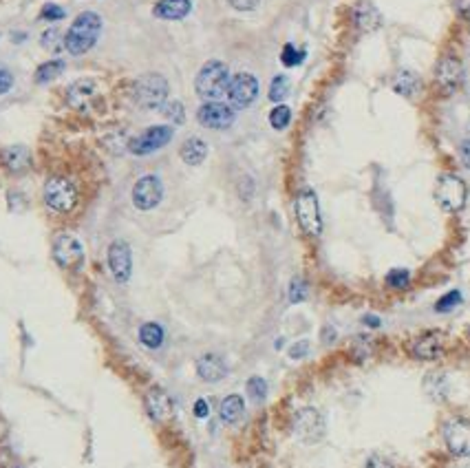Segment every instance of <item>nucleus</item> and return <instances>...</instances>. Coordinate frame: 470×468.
Masks as SVG:
<instances>
[{
	"mask_svg": "<svg viewBox=\"0 0 470 468\" xmlns=\"http://www.w3.org/2000/svg\"><path fill=\"white\" fill-rule=\"evenodd\" d=\"M106 261H108V270L113 274L117 283H126L133 272V252L130 245L124 241H113L108 245L106 252Z\"/></svg>",
	"mask_w": 470,
	"mask_h": 468,
	"instance_id": "obj_12",
	"label": "nucleus"
},
{
	"mask_svg": "<svg viewBox=\"0 0 470 468\" xmlns=\"http://www.w3.org/2000/svg\"><path fill=\"white\" fill-rule=\"evenodd\" d=\"M287 95H289V80L285 75H276L270 86V99L278 104V102H283Z\"/></svg>",
	"mask_w": 470,
	"mask_h": 468,
	"instance_id": "obj_33",
	"label": "nucleus"
},
{
	"mask_svg": "<svg viewBox=\"0 0 470 468\" xmlns=\"http://www.w3.org/2000/svg\"><path fill=\"white\" fill-rule=\"evenodd\" d=\"M190 11H193L190 0H159L153 7V16L159 20H184Z\"/></svg>",
	"mask_w": 470,
	"mask_h": 468,
	"instance_id": "obj_19",
	"label": "nucleus"
},
{
	"mask_svg": "<svg viewBox=\"0 0 470 468\" xmlns=\"http://www.w3.org/2000/svg\"><path fill=\"white\" fill-rule=\"evenodd\" d=\"M261 0H228V5L237 11H252L259 7Z\"/></svg>",
	"mask_w": 470,
	"mask_h": 468,
	"instance_id": "obj_41",
	"label": "nucleus"
},
{
	"mask_svg": "<svg viewBox=\"0 0 470 468\" xmlns=\"http://www.w3.org/2000/svg\"><path fill=\"white\" fill-rule=\"evenodd\" d=\"M364 468H393V464L386 462L384 458H380V455H371V458L366 460Z\"/></svg>",
	"mask_w": 470,
	"mask_h": 468,
	"instance_id": "obj_43",
	"label": "nucleus"
},
{
	"mask_svg": "<svg viewBox=\"0 0 470 468\" xmlns=\"http://www.w3.org/2000/svg\"><path fill=\"white\" fill-rule=\"evenodd\" d=\"M179 155H182V159L188 164V166H199L204 164L206 157H208V144L204 139L199 137H190L184 142L182 150H179Z\"/></svg>",
	"mask_w": 470,
	"mask_h": 468,
	"instance_id": "obj_23",
	"label": "nucleus"
},
{
	"mask_svg": "<svg viewBox=\"0 0 470 468\" xmlns=\"http://www.w3.org/2000/svg\"><path fill=\"white\" fill-rule=\"evenodd\" d=\"M197 119L204 128L223 130L234 124V110L223 102H206L204 106H199Z\"/></svg>",
	"mask_w": 470,
	"mask_h": 468,
	"instance_id": "obj_14",
	"label": "nucleus"
},
{
	"mask_svg": "<svg viewBox=\"0 0 470 468\" xmlns=\"http://www.w3.org/2000/svg\"><path fill=\"white\" fill-rule=\"evenodd\" d=\"M362 322H364V325L371 327V329H378L380 325H382V320H380L378 316H373V314H366V316L362 318Z\"/></svg>",
	"mask_w": 470,
	"mask_h": 468,
	"instance_id": "obj_46",
	"label": "nucleus"
},
{
	"mask_svg": "<svg viewBox=\"0 0 470 468\" xmlns=\"http://www.w3.org/2000/svg\"><path fill=\"white\" fill-rule=\"evenodd\" d=\"M53 256L62 267H77L84 259L82 243L73 234H60L53 243Z\"/></svg>",
	"mask_w": 470,
	"mask_h": 468,
	"instance_id": "obj_16",
	"label": "nucleus"
},
{
	"mask_svg": "<svg viewBox=\"0 0 470 468\" xmlns=\"http://www.w3.org/2000/svg\"><path fill=\"white\" fill-rule=\"evenodd\" d=\"M287 353H289V358H292V360H303L305 355L309 353V342L307 340H300V342L292 344Z\"/></svg>",
	"mask_w": 470,
	"mask_h": 468,
	"instance_id": "obj_40",
	"label": "nucleus"
},
{
	"mask_svg": "<svg viewBox=\"0 0 470 468\" xmlns=\"http://www.w3.org/2000/svg\"><path fill=\"white\" fill-rule=\"evenodd\" d=\"M95 93V82L88 80V77H82V80L73 82L69 88H66V99H69V104L75 108H82L91 95Z\"/></svg>",
	"mask_w": 470,
	"mask_h": 468,
	"instance_id": "obj_22",
	"label": "nucleus"
},
{
	"mask_svg": "<svg viewBox=\"0 0 470 468\" xmlns=\"http://www.w3.org/2000/svg\"><path fill=\"white\" fill-rule=\"evenodd\" d=\"M322 340H324V342H333V340H335V331H333L331 327H324V331H322Z\"/></svg>",
	"mask_w": 470,
	"mask_h": 468,
	"instance_id": "obj_47",
	"label": "nucleus"
},
{
	"mask_svg": "<svg viewBox=\"0 0 470 468\" xmlns=\"http://www.w3.org/2000/svg\"><path fill=\"white\" fill-rule=\"evenodd\" d=\"M294 433L305 444L320 442L324 438V418L320 416V411L313 407L298 409L294 416Z\"/></svg>",
	"mask_w": 470,
	"mask_h": 468,
	"instance_id": "obj_7",
	"label": "nucleus"
},
{
	"mask_svg": "<svg viewBox=\"0 0 470 468\" xmlns=\"http://www.w3.org/2000/svg\"><path fill=\"white\" fill-rule=\"evenodd\" d=\"M64 16H66V11L60 5H53V3H47V5L42 7V11H40V18L42 20H51V22L62 20Z\"/></svg>",
	"mask_w": 470,
	"mask_h": 468,
	"instance_id": "obj_38",
	"label": "nucleus"
},
{
	"mask_svg": "<svg viewBox=\"0 0 470 468\" xmlns=\"http://www.w3.org/2000/svg\"><path fill=\"white\" fill-rule=\"evenodd\" d=\"M193 411H195V416L199 418V420H206L208 416H210V407H208V402L204 398H199L197 402H195V407H193Z\"/></svg>",
	"mask_w": 470,
	"mask_h": 468,
	"instance_id": "obj_42",
	"label": "nucleus"
},
{
	"mask_svg": "<svg viewBox=\"0 0 470 468\" xmlns=\"http://www.w3.org/2000/svg\"><path fill=\"white\" fill-rule=\"evenodd\" d=\"M433 195H435V202H438L440 208L446 210V213H460L468 202V188L464 179L451 173L440 175Z\"/></svg>",
	"mask_w": 470,
	"mask_h": 468,
	"instance_id": "obj_3",
	"label": "nucleus"
},
{
	"mask_svg": "<svg viewBox=\"0 0 470 468\" xmlns=\"http://www.w3.org/2000/svg\"><path fill=\"white\" fill-rule=\"evenodd\" d=\"M393 88H395V93L409 97V95H413L420 88V77L413 71H400L398 77H395V82H393Z\"/></svg>",
	"mask_w": 470,
	"mask_h": 468,
	"instance_id": "obj_27",
	"label": "nucleus"
},
{
	"mask_svg": "<svg viewBox=\"0 0 470 468\" xmlns=\"http://www.w3.org/2000/svg\"><path fill=\"white\" fill-rule=\"evenodd\" d=\"M303 60H305V51L296 49L294 44H285L283 53H281V62L285 66H298Z\"/></svg>",
	"mask_w": 470,
	"mask_h": 468,
	"instance_id": "obj_35",
	"label": "nucleus"
},
{
	"mask_svg": "<svg viewBox=\"0 0 470 468\" xmlns=\"http://www.w3.org/2000/svg\"><path fill=\"white\" fill-rule=\"evenodd\" d=\"M259 97V80L252 73H237L230 80L228 99L234 108H248Z\"/></svg>",
	"mask_w": 470,
	"mask_h": 468,
	"instance_id": "obj_10",
	"label": "nucleus"
},
{
	"mask_svg": "<svg viewBox=\"0 0 470 468\" xmlns=\"http://www.w3.org/2000/svg\"><path fill=\"white\" fill-rule=\"evenodd\" d=\"M40 44L44 49H47L49 53H58L62 47H64V36L62 33L55 29V27H51V29H47L42 33V38H40Z\"/></svg>",
	"mask_w": 470,
	"mask_h": 468,
	"instance_id": "obj_31",
	"label": "nucleus"
},
{
	"mask_svg": "<svg viewBox=\"0 0 470 468\" xmlns=\"http://www.w3.org/2000/svg\"><path fill=\"white\" fill-rule=\"evenodd\" d=\"M460 159L464 164V168L470 170V139H464L462 146H460Z\"/></svg>",
	"mask_w": 470,
	"mask_h": 468,
	"instance_id": "obj_44",
	"label": "nucleus"
},
{
	"mask_svg": "<svg viewBox=\"0 0 470 468\" xmlns=\"http://www.w3.org/2000/svg\"><path fill=\"white\" fill-rule=\"evenodd\" d=\"M455 7H457V14L464 20H470V0H457Z\"/></svg>",
	"mask_w": 470,
	"mask_h": 468,
	"instance_id": "obj_45",
	"label": "nucleus"
},
{
	"mask_svg": "<svg viewBox=\"0 0 470 468\" xmlns=\"http://www.w3.org/2000/svg\"><path fill=\"white\" fill-rule=\"evenodd\" d=\"M168 80L159 73H146L141 75L139 80L133 86V93H135V102L144 108H157L168 99Z\"/></svg>",
	"mask_w": 470,
	"mask_h": 468,
	"instance_id": "obj_6",
	"label": "nucleus"
},
{
	"mask_svg": "<svg viewBox=\"0 0 470 468\" xmlns=\"http://www.w3.org/2000/svg\"><path fill=\"white\" fill-rule=\"evenodd\" d=\"M159 113L168 119V121H173V124H184L186 121V108L182 102H177V99H170V102H166L159 106Z\"/></svg>",
	"mask_w": 470,
	"mask_h": 468,
	"instance_id": "obj_29",
	"label": "nucleus"
},
{
	"mask_svg": "<svg viewBox=\"0 0 470 468\" xmlns=\"http://www.w3.org/2000/svg\"><path fill=\"white\" fill-rule=\"evenodd\" d=\"M62 71H64V62L62 60H49V62H44V64L38 66L33 80H36L38 84H47V82L55 80V77H58Z\"/></svg>",
	"mask_w": 470,
	"mask_h": 468,
	"instance_id": "obj_28",
	"label": "nucleus"
},
{
	"mask_svg": "<svg viewBox=\"0 0 470 468\" xmlns=\"http://www.w3.org/2000/svg\"><path fill=\"white\" fill-rule=\"evenodd\" d=\"M353 22L360 31L369 33L382 25V16H380V11L371 3H358L353 9Z\"/></svg>",
	"mask_w": 470,
	"mask_h": 468,
	"instance_id": "obj_21",
	"label": "nucleus"
},
{
	"mask_svg": "<svg viewBox=\"0 0 470 468\" xmlns=\"http://www.w3.org/2000/svg\"><path fill=\"white\" fill-rule=\"evenodd\" d=\"M245 389H248V396L252 400H256V402H261V400L267 398V382L263 380V378L254 376L248 380V384H245Z\"/></svg>",
	"mask_w": 470,
	"mask_h": 468,
	"instance_id": "obj_34",
	"label": "nucleus"
},
{
	"mask_svg": "<svg viewBox=\"0 0 470 468\" xmlns=\"http://www.w3.org/2000/svg\"><path fill=\"white\" fill-rule=\"evenodd\" d=\"M424 391H427L433 400H444L449 396V380L444 373H429L424 380Z\"/></svg>",
	"mask_w": 470,
	"mask_h": 468,
	"instance_id": "obj_26",
	"label": "nucleus"
},
{
	"mask_svg": "<svg viewBox=\"0 0 470 468\" xmlns=\"http://www.w3.org/2000/svg\"><path fill=\"white\" fill-rule=\"evenodd\" d=\"M462 303V292H457V289H453V292L444 294L438 303H435V311H440V314H444V311H451L453 307H457Z\"/></svg>",
	"mask_w": 470,
	"mask_h": 468,
	"instance_id": "obj_36",
	"label": "nucleus"
},
{
	"mask_svg": "<svg viewBox=\"0 0 470 468\" xmlns=\"http://www.w3.org/2000/svg\"><path fill=\"white\" fill-rule=\"evenodd\" d=\"M435 82H438L440 91L451 95L455 91H460V86L464 84V66L462 62L453 58V55H446L440 60L438 71H435Z\"/></svg>",
	"mask_w": 470,
	"mask_h": 468,
	"instance_id": "obj_13",
	"label": "nucleus"
},
{
	"mask_svg": "<svg viewBox=\"0 0 470 468\" xmlns=\"http://www.w3.org/2000/svg\"><path fill=\"white\" fill-rule=\"evenodd\" d=\"M102 31V18L95 11H82L80 16L73 20L64 36V49L71 55H84L93 47Z\"/></svg>",
	"mask_w": 470,
	"mask_h": 468,
	"instance_id": "obj_1",
	"label": "nucleus"
},
{
	"mask_svg": "<svg viewBox=\"0 0 470 468\" xmlns=\"http://www.w3.org/2000/svg\"><path fill=\"white\" fill-rule=\"evenodd\" d=\"M146 411L155 422H168L175 413L173 398L161 387H150L146 391Z\"/></svg>",
	"mask_w": 470,
	"mask_h": 468,
	"instance_id": "obj_17",
	"label": "nucleus"
},
{
	"mask_svg": "<svg viewBox=\"0 0 470 468\" xmlns=\"http://www.w3.org/2000/svg\"><path fill=\"white\" fill-rule=\"evenodd\" d=\"M219 413H221V420L226 422V425H237V422H239V420L243 418V413H245V400H243L239 393L228 396V398L221 402Z\"/></svg>",
	"mask_w": 470,
	"mask_h": 468,
	"instance_id": "obj_24",
	"label": "nucleus"
},
{
	"mask_svg": "<svg viewBox=\"0 0 470 468\" xmlns=\"http://www.w3.org/2000/svg\"><path fill=\"white\" fill-rule=\"evenodd\" d=\"M11 86H14V75H11V71L5 64H0V95L9 93Z\"/></svg>",
	"mask_w": 470,
	"mask_h": 468,
	"instance_id": "obj_39",
	"label": "nucleus"
},
{
	"mask_svg": "<svg viewBox=\"0 0 470 468\" xmlns=\"http://www.w3.org/2000/svg\"><path fill=\"white\" fill-rule=\"evenodd\" d=\"M170 139H173V128L170 126H166V124L150 126V128L144 130L141 135L128 139V150L133 155H139L141 157V155H150L155 150L164 148Z\"/></svg>",
	"mask_w": 470,
	"mask_h": 468,
	"instance_id": "obj_11",
	"label": "nucleus"
},
{
	"mask_svg": "<svg viewBox=\"0 0 470 468\" xmlns=\"http://www.w3.org/2000/svg\"><path fill=\"white\" fill-rule=\"evenodd\" d=\"M307 298V283L303 278H294L289 283V303H303Z\"/></svg>",
	"mask_w": 470,
	"mask_h": 468,
	"instance_id": "obj_37",
	"label": "nucleus"
},
{
	"mask_svg": "<svg viewBox=\"0 0 470 468\" xmlns=\"http://www.w3.org/2000/svg\"><path fill=\"white\" fill-rule=\"evenodd\" d=\"M164 338H166V331H164L161 325H157V322H144V325L139 327V342L144 344V347L159 349L164 344Z\"/></svg>",
	"mask_w": 470,
	"mask_h": 468,
	"instance_id": "obj_25",
	"label": "nucleus"
},
{
	"mask_svg": "<svg viewBox=\"0 0 470 468\" xmlns=\"http://www.w3.org/2000/svg\"><path fill=\"white\" fill-rule=\"evenodd\" d=\"M409 351L418 360H438L444 353V336L440 331H424L409 344Z\"/></svg>",
	"mask_w": 470,
	"mask_h": 468,
	"instance_id": "obj_15",
	"label": "nucleus"
},
{
	"mask_svg": "<svg viewBox=\"0 0 470 468\" xmlns=\"http://www.w3.org/2000/svg\"><path fill=\"white\" fill-rule=\"evenodd\" d=\"M44 204L53 213L66 215L77 206V188L69 177L55 175L44 184Z\"/></svg>",
	"mask_w": 470,
	"mask_h": 468,
	"instance_id": "obj_4",
	"label": "nucleus"
},
{
	"mask_svg": "<svg viewBox=\"0 0 470 468\" xmlns=\"http://www.w3.org/2000/svg\"><path fill=\"white\" fill-rule=\"evenodd\" d=\"M294 210H296V221L300 230H303L307 237H320L322 232L320 206H318V197L311 188H303V191L296 195Z\"/></svg>",
	"mask_w": 470,
	"mask_h": 468,
	"instance_id": "obj_5",
	"label": "nucleus"
},
{
	"mask_svg": "<svg viewBox=\"0 0 470 468\" xmlns=\"http://www.w3.org/2000/svg\"><path fill=\"white\" fill-rule=\"evenodd\" d=\"M444 442L455 458H470V420L453 418L444 425Z\"/></svg>",
	"mask_w": 470,
	"mask_h": 468,
	"instance_id": "obj_8",
	"label": "nucleus"
},
{
	"mask_svg": "<svg viewBox=\"0 0 470 468\" xmlns=\"http://www.w3.org/2000/svg\"><path fill=\"white\" fill-rule=\"evenodd\" d=\"M230 71L228 64L221 60H210L199 69L195 77V91L199 97L208 99V102H219L223 95H228L230 86Z\"/></svg>",
	"mask_w": 470,
	"mask_h": 468,
	"instance_id": "obj_2",
	"label": "nucleus"
},
{
	"mask_svg": "<svg viewBox=\"0 0 470 468\" xmlns=\"http://www.w3.org/2000/svg\"><path fill=\"white\" fill-rule=\"evenodd\" d=\"M164 197V184L157 175H144L133 186V204L137 210H153L159 206Z\"/></svg>",
	"mask_w": 470,
	"mask_h": 468,
	"instance_id": "obj_9",
	"label": "nucleus"
},
{
	"mask_svg": "<svg viewBox=\"0 0 470 468\" xmlns=\"http://www.w3.org/2000/svg\"><path fill=\"white\" fill-rule=\"evenodd\" d=\"M386 285L391 289H407L411 285V272L404 267H395L386 274Z\"/></svg>",
	"mask_w": 470,
	"mask_h": 468,
	"instance_id": "obj_32",
	"label": "nucleus"
},
{
	"mask_svg": "<svg viewBox=\"0 0 470 468\" xmlns=\"http://www.w3.org/2000/svg\"><path fill=\"white\" fill-rule=\"evenodd\" d=\"M197 373L206 382H221L228 376V364L223 362L221 355L206 353L197 360Z\"/></svg>",
	"mask_w": 470,
	"mask_h": 468,
	"instance_id": "obj_18",
	"label": "nucleus"
},
{
	"mask_svg": "<svg viewBox=\"0 0 470 468\" xmlns=\"http://www.w3.org/2000/svg\"><path fill=\"white\" fill-rule=\"evenodd\" d=\"M289 121H292V108L285 106V104H278L272 108L270 113V124L276 130H285L289 126Z\"/></svg>",
	"mask_w": 470,
	"mask_h": 468,
	"instance_id": "obj_30",
	"label": "nucleus"
},
{
	"mask_svg": "<svg viewBox=\"0 0 470 468\" xmlns=\"http://www.w3.org/2000/svg\"><path fill=\"white\" fill-rule=\"evenodd\" d=\"M0 162L9 173H25L31 164V155L25 146H7L0 150Z\"/></svg>",
	"mask_w": 470,
	"mask_h": 468,
	"instance_id": "obj_20",
	"label": "nucleus"
}]
</instances>
